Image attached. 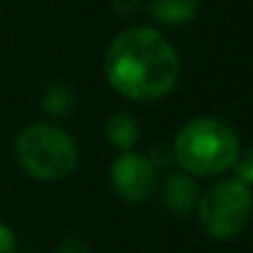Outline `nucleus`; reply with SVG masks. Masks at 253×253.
Returning a JSON list of instances; mask_svg holds the SVG:
<instances>
[{
  "label": "nucleus",
  "mask_w": 253,
  "mask_h": 253,
  "mask_svg": "<svg viewBox=\"0 0 253 253\" xmlns=\"http://www.w3.org/2000/svg\"><path fill=\"white\" fill-rule=\"evenodd\" d=\"M103 74L108 86L123 98L150 103L172 93L182 74V62L160 30L133 25L108 42Z\"/></svg>",
  "instance_id": "obj_1"
},
{
  "label": "nucleus",
  "mask_w": 253,
  "mask_h": 253,
  "mask_svg": "<svg viewBox=\"0 0 253 253\" xmlns=\"http://www.w3.org/2000/svg\"><path fill=\"white\" fill-rule=\"evenodd\" d=\"M169 145L174 165L192 177H216L234 168L241 153L236 130L226 121L211 116L187 121Z\"/></svg>",
  "instance_id": "obj_2"
},
{
  "label": "nucleus",
  "mask_w": 253,
  "mask_h": 253,
  "mask_svg": "<svg viewBox=\"0 0 253 253\" xmlns=\"http://www.w3.org/2000/svg\"><path fill=\"white\" fill-rule=\"evenodd\" d=\"M15 158L25 174L40 182H59L79 168V145L62 126L37 121L17 133Z\"/></svg>",
  "instance_id": "obj_3"
},
{
  "label": "nucleus",
  "mask_w": 253,
  "mask_h": 253,
  "mask_svg": "<svg viewBox=\"0 0 253 253\" xmlns=\"http://www.w3.org/2000/svg\"><path fill=\"white\" fill-rule=\"evenodd\" d=\"M194 209L207 236L216 241H231L241 236L251 224L253 187L239 177L216 179L209 189H202Z\"/></svg>",
  "instance_id": "obj_4"
},
{
  "label": "nucleus",
  "mask_w": 253,
  "mask_h": 253,
  "mask_svg": "<svg viewBox=\"0 0 253 253\" xmlns=\"http://www.w3.org/2000/svg\"><path fill=\"white\" fill-rule=\"evenodd\" d=\"M108 179L113 192L128 204H143L155 197L160 169L150 163L145 153L123 150L108 169Z\"/></svg>",
  "instance_id": "obj_5"
},
{
  "label": "nucleus",
  "mask_w": 253,
  "mask_h": 253,
  "mask_svg": "<svg viewBox=\"0 0 253 253\" xmlns=\"http://www.w3.org/2000/svg\"><path fill=\"white\" fill-rule=\"evenodd\" d=\"M165 172L168 174L160 177L155 194H160V202H163V207L168 209L169 214L187 216L197 207V199L202 194V189L197 184V177H192L189 172H184L179 168L165 169Z\"/></svg>",
  "instance_id": "obj_6"
},
{
  "label": "nucleus",
  "mask_w": 253,
  "mask_h": 253,
  "mask_svg": "<svg viewBox=\"0 0 253 253\" xmlns=\"http://www.w3.org/2000/svg\"><path fill=\"white\" fill-rule=\"evenodd\" d=\"M103 138L108 145H113L116 150H133L135 143L140 140V123L133 113L128 111H116L106 118L103 123Z\"/></svg>",
  "instance_id": "obj_7"
},
{
  "label": "nucleus",
  "mask_w": 253,
  "mask_h": 253,
  "mask_svg": "<svg viewBox=\"0 0 253 253\" xmlns=\"http://www.w3.org/2000/svg\"><path fill=\"white\" fill-rule=\"evenodd\" d=\"M79 96L77 88L67 82H52L42 91V111L49 118H67L77 111Z\"/></svg>",
  "instance_id": "obj_8"
},
{
  "label": "nucleus",
  "mask_w": 253,
  "mask_h": 253,
  "mask_svg": "<svg viewBox=\"0 0 253 253\" xmlns=\"http://www.w3.org/2000/svg\"><path fill=\"white\" fill-rule=\"evenodd\" d=\"M202 0H150V15L163 25H187L197 17Z\"/></svg>",
  "instance_id": "obj_9"
},
{
  "label": "nucleus",
  "mask_w": 253,
  "mask_h": 253,
  "mask_svg": "<svg viewBox=\"0 0 253 253\" xmlns=\"http://www.w3.org/2000/svg\"><path fill=\"white\" fill-rule=\"evenodd\" d=\"M234 169H236V177L241 182H246L249 187H253V145L239 153V158L234 163Z\"/></svg>",
  "instance_id": "obj_10"
},
{
  "label": "nucleus",
  "mask_w": 253,
  "mask_h": 253,
  "mask_svg": "<svg viewBox=\"0 0 253 253\" xmlns=\"http://www.w3.org/2000/svg\"><path fill=\"white\" fill-rule=\"evenodd\" d=\"M148 158H150V163H153L158 169H169L174 165L172 145H169V143H155V145L148 150Z\"/></svg>",
  "instance_id": "obj_11"
},
{
  "label": "nucleus",
  "mask_w": 253,
  "mask_h": 253,
  "mask_svg": "<svg viewBox=\"0 0 253 253\" xmlns=\"http://www.w3.org/2000/svg\"><path fill=\"white\" fill-rule=\"evenodd\" d=\"M108 2L118 17H135L138 12L145 10V0H108Z\"/></svg>",
  "instance_id": "obj_12"
},
{
  "label": "nucleus",
  "mask_w": 253,
  "mask_h": 253,
  "mask_svg": "<svg viewBox=\"0 0 253 253\" xmlns=\"http://www.w3.org/2000/svg\"><path fill=\"white\" fill-rule=\"evenodd\" d=\"M54 253H93L84 239H64Z\"/></svg>",
  "instance_id": "obj_13"
},
{
  "label": "nucleus",
  "mask_w": 253,
  "mask_h": 253,
  "mask_svg": "<svg viewBox=\"0 0 253 253\" xmlns=\"http://www.w3.org/2000/svg\"><path fill=\"white\" fill-rule=\"evenodd\" d=\"M17 249V239H15V231L0 221V253H15Z\"/></svg>",
  "instance_id": "obj_14"
}]
</instances>
